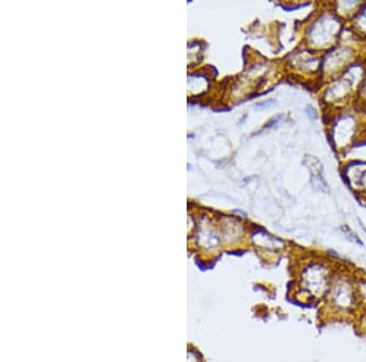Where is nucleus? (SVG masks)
<instances>
[{
    "label": "nucleus",
    "instance_id": "20e7f679",
    "mask_svg": "<svg viewBox=\"0 0 366 362\" xmlns=\"http://www.w3.org/2000/svg\"><path fill=\"white\" fill-rule=\"evenodd\" d=\"M361 295H363V298L366 300V282L365 283L361 284Z\"/></svg>",
    "mask_w": 366,
    "mask_h": 362
},
{
    "label": "nucleus",
    "instance_id": "f03ea898",
    "mask_svg": "<svg viewBox=\"0 0 366 362\" xmlns=\"http://www.w3.org/2000/svg\"><path fill=\"white\" fill-rule=\"evenodd\" d=\"M330 297H331L332 304L340 310L351 308L354 305V300H356L354 288L346 279H338L336 283H333Z\"/></svg>",
    "mask_w": 366,
    "mask_h": 362
},
{
    "label": "nucleus",
    "instance_id": "7ed1b4c3",
    "mask_svg": "<svg viewBox=\"0 0 366 362\" xmlns=\"http://www.w3.org/2000/svg\"><path fill=\"white\" fill-rule=\"evenodd\" d=\"M305 111L309 113V116H310L312 120H315V118H317V113H315V111H314L312 108L305 109Z\"/></svg>",
    "mask_w": 366,
    "mask_h": 362
},
{
    "label": "nucleus",
    "instance_id": "f257e3e1",
    "mask_svg": "<svg viewBox=\"0 0 366 362\" xmlns=\"http://www.w3.org/2000/svg\"><path fill=\"white\" fill-rule=\"evenodd\" d=\"M303 288L307 295L321 297L330 284V272L321 264L307 265L302 274Z\"/></svg>",
    "mask_w": 366,
    "mask_h": 362
}]
</instances>
